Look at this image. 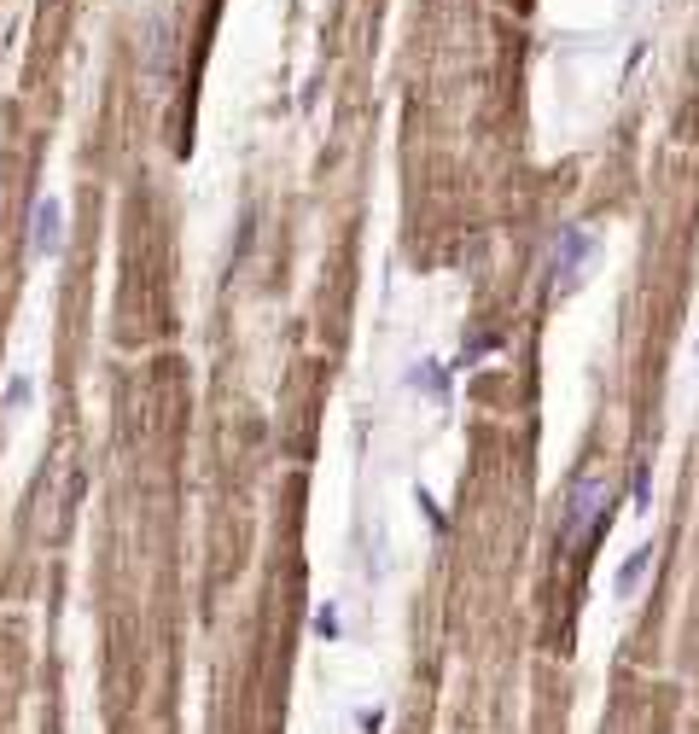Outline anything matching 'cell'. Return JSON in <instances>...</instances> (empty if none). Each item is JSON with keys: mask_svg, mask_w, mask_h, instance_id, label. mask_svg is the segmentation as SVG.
<instances>
[{"mask_svg": "<svg viewBox=\"0 0 699 734\" xmlns=\"http://www.w3.org/2000/svg\"><path fill=\"white\" fill-rule=\"evenodd\" d=\"M647 484H653V467L641 461V467H635V478H630V507H635V513H647Z\"/></svg>", "mask_w": 699, "mask_h": 734, "instance_id": "cell-6", "label": "cell"}, {"mask_svg": "<svg viewBox=\"0 0 699 734\" xmlns=\"http://www.w3.org/2000/svg\"><path fill=\"white\" fill-rule=\"evenodd\" d=\"M606 501H612V490H606V478L600 472H577L566 490V513H560V542L566 548H577L583 536L600 531V519H606Z\"/></svg>", "mask_w": 699, "mask_h": 734, "instance_id": "cell-1", "label": "cell"}, {"mask_svg": "<svg viewBox=\"0 0 699 734\" xmlns=\"http://www.w3.org/2000/svg\"><path fill=\"white\" fill-rule=\"evenodd\" d=\"M30 251L35 257H59L65 251V204L59 199L30 204Z\"/></svg>", "mask_w": 699, "mask_h": 734, "instance_id": "cell-3", "label": "cell"}, {"mask_svg": "<svg viewBox=\"0 0 699 734\" xmlns=\"http://www.w3.org/2000/svg\"><path fill=\"white\" fill-rule=\"evenodd\" d=\"M408 385H414V391H437V397H443V373H437L432 362L414 367V373H408Z\"/></svg>", "mask_w": 699, "mask_h": 734, "instance_id": "cell-8", "label": "cell"}, {"mask_svg": "<svg viewBox=\"0 0 699 734\" xmlns=\"http://www.w3.org/2000/svg\"><path fill=\"white\" fill-rule=\"evenodd\" d=\"M385 729V711H379V705H367L362 711V734H379Z\"/></svg>", "mask_w": 699, "mask_h": 734, "instance_id": "cell-9", "label": "cell"}, {"mask_svg": "<svg viewBox=\"0 0 699 734\" xmlns=\"http://www.w3.org/2000/svg\"><path fill=\"white\" fill-rule=\"evenodd\" d=\"M589 263H595V234L589 228H560L554 234V245H548V292H577L583 280H589Z\"/></svg>", "mask_w": 699, "mask_h": 734, "instance_id": "cell-2", "label": "cell"}, {"mask_svg": "<svg viewBox=\"0 0 699 734\" xmlns=\"http://www.w3.org/2000/svg\"><path fill=\"white\" fill-rule=\"evenodd\" d=\"M338 630H344V624H338V606L333 601L315 606V635H321V641H338Z\"/></svg>", "mask_w": 699, "mask_h": 734, "instance_id": "cell-7", "label": "cell"}, {"mask_svg": "<svg viewBox=\"0 0 699 734\" xmlns=\"http://www.w3.org/2000/svg\"><path fill=\"white\" fill-rule=\"evenodd\" d=\"M30 391H35V379H30V373H12V379H6V391H0V408H6V414H24Z\"/></svg>", "mask_w": 699, "mask_h": 734, "instance_id": "cell-5", "label": "cell"}, {"mask_svg": "<svg viewBox=\"0 0 699 734\" xmlns=\"http://www.w3.org/2000/svg\"><path fill=\"white\" fill-rule=\"evenodd\" d=\"M653 554H659V548H653V542H641V548H635L630 560L618 566V577H612V589H618V595H635V589H641V577L653 571Z\"/></svg>", "mask_w": 699, "mask_h": 734, "instance_id": "cell-4", "label": "cell"}]
</instances>
